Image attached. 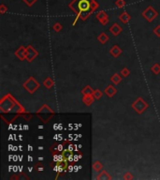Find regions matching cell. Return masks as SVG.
I'll return each instance as SVG.
<instances>
[{"label":"cell","mask_w":160,"mask_h":180,"mask_svg":"<svg viewBox=\"0 0 160 180\" xmlns=\"http://www.w3.org/2000/svg\"><path fill=\"white\" fill-rule=\"evenodd\" d=\"M142 16L146 19L148 22H153L154 19L158 16V13L154 11V9L153 7L150 6L142 12Z\"/></svg>","instance_id":"cell-3"},{"label":"cell","mask_w":160,"mask_h":180,"mask_svg":"<svg viewBox=\"0 0 160 180\" xmlns=\"http://www.w3.org/2000/svg\"><path fill=\"white\" fill-rule=\"evenodd\" d=\"M125 5V1H124V0H117V1H116V6L118 8L124 7Z\"/></svg>","instance_id":"cell-25"},{"label":"cell","mask_w":160,"mask_h":180,"mask_svg":"<svg viewBox=\"0 0 160 180\" xmlns=\"http://www.w3.org/2000/svg\"><path fill=\"white\" fill-rule=\"evenodd\" d=\"M97 19L102 23L103 26L107 25L108 22H109V18H108L107 13L104 12V11H99V12H98L97 15Z\"/></svg>","instance_id":"cell-6"},{"label":"cell","mask_w":160,"mask_h":180,"mask_svg":"<svg viewBox=\"0 0 160 180\" xmlns=\"http://www.w3.org/2000/svg\"><path fill=\"white\" fill-rule=\"evenodd\" d=\"M23 88H25L28 93L30 94H34L37 89L39 88L40 86V84L37 81V80L34 77H29L26 81L23 83Z\"/></svg>","instance_id":"cell-1"},{"label":"cell","mask_w":160,"mask_h":180,"mask_svg":"<svg viewBox=\"0 0 160 180\" xmlns=\"http://www.w3.org/2000/svg\"><path fill=\"white\" fill-rule=\"evenodd\" d=\"M123 178H124L125 180H130V179H133V178H134V176H133V174H131L130 172H126V173L124 174Z\"/></svg>","instance_id":"cell-23"},{"label":"cell","mask_w":160,"mask_h":180,"mask_svg":"<svg viewBox=\"0 0 160 180\" xmlns=\"http://www.w3.org/2000/svg\"><path fill=\"white\" fill-rule=\"evenodd\" d=\"M23 1H25L28 6H32V5L36 3V1H37V0H23Z\"/></svg>","instance_id":"cell-27"},{"label":"cell","mask_w":160,"mask_h":180,"mask_svg":"<svg viewBox=\"0 0 160 180\" xmlns=\"http://www.w3.org/2000/svg\"><path fill=\"white\" fill-rule=\"evenodd\" d=\"M122 53H123V51H122V49L118 45L112 46L110 49V54L111 55V56H113V57H118V56L122 55Z\"/></svg>","instance_id":"cell-8"},{"label":"cell","mask_w":160,"mask_h":180,"mask_svg":"<svg viewBox=\"0 0 160 180\" xmlns=\"http://www.w3.org/2000/svg\"><path fill=\"white\" fill-rule=\"evenodd\" d=\"M15 55L21 61H23L25 59H26V48H25L23 46H20L15 52Z\"/></svg>","instance_id":"cell-5"},{"label":"cell","mask_w":160,"mask_h":180,"mask_svg":"<svg viewBox=\"0 0 160 180\" xmlns=\"http://www.w3.org/2000/svg\"><path fill=\"white\" fill-rule=\"evenodd\" d=\"M43 86H44L46 88L51 89V87L54 86V80L51 79V77H48V78H46L44 81H43Z\"/></svg>","instance_id":"cell-13"},{"label":"cell","mask_w":160,"mask_h":180,"mask_svg":"<svg viewBox=\"0 0 160 180\" xmlns=\"http://www.w3.org/2000/svg\"><path fill=\"white\" fill-rule=\"evenodd\" d=\"M122 81V77L118 73H114L112 76L111 77V82L114 84H119Z\"/></svg>","instance_id":"cell-15"},{"label":"cell","mask_w":160,"mask_h":180,"mask_svg":"<svg viewBox=\"0 0 160 180\" xmlns=\"http://www.w3.org/2000/svg\"><path fill=\"white\" fill-rule=\"evenodd\" d=\"M109 40H110V38H109V36H108L105 32L100 33V34L98 35V37H97V40L99 41L100 43H102V44H105L106 42L109 41Z\"/></svg>","instance_id":"cell-11"},{"label":"cell","mask_w":160,"mask_h":180,"mask_svg":"<svg viewBox=\"0 0 160 180\" xmlns=\"http://www.w3.org/2000/svg\"><path fill=\"white\" fill-rule=\"evenodd\" d=\"M151 70L152 72L156 74V75H157V74H159L160 73V65L159 64H154L153 67L151 68Z\"/></svg>","instance_id":"cell-20"},{"label":"cell","mask_w":160,"mask_h":180,"mask_svg":"<svg viewBox=\"0 0 160 180\" xmlns=\"http://www.w3.org/2000/svg\"><path fill=\"white\" fill-rule=\"evenodd\" d=\"M129 74H130V70L128 68H124L123 69L121 70V75H122V76L128 77V76H129Z\"/></svg>","instance_id":"cell-22"},{"label":"cell","mask_w":160,"mask_h":180,"mask_svg":"<svg viewBox=\"0 0 160 180\" xmlns=\"http://www.w3.org/2000/svg\"><path fill=\"white\" fill-rule=\"evenodd\" d=\"M154 35L157 36L158 38H160V26H157L156 28L154 29Z\"/></svg>","instance_id":"cell-26"},{"label":"cell","mask_w":160,"mask_h":180,"mask_svg":"<svg viewBox=\"0 0 160 180\" xmlns=\"http://www.w3.org/2000/svg\"><path fill=\"white\" fill-rule=\"evenodd\" d=\"M93 96H94V98H95L96 99H100L101 98H102V95H103V93L100 91L99 89H96V90H94V92H93Z\"/></svg>","instance_id":"cell-19"},{"label":"cell","mask_w":160,"mask_h":180,"mask_svg":"<svg viewBox=\"0 0 160 180\" xmlns=\"http://www.w3.org/2000/svg\"><path fill=\"white\" fill-rule=\"evenodd\" d=\"M37 55H39L37 51H36L32 45H29L26 47V60L28 62H32V61L37 56Z\"/></svg>","instance_id":"cell-4"},{"label":"cell","mask_w":160,"mask_h":180,"mask_svg":"<svg viewBox=\"0 0 160 180\" xmlns=\"http://www.w3.org/2000/svg\"><path fill=\"white\" fill-rule=\"evenodd\" d=\"M130 19H131V16L129 15L128 12H125V11L123 12V13H122L121 15L119 16V20H120L121 22H123L124 23H126L128 22H129Z\"/></svg>","instance_id":"cell-14"},{"label":"cell","mask_w":160,"mask_h":180,"mask_svg":"<svg viewBox=\"0 0 160 180\" xmlns=\"http://www.w3.org/2000/svg\"><path fill=\"white\" fill-rule=\"evenodd\" d=\"M111 178L112 177L106 171H101L99 174H98V176L97 177V179H98V180H111Z\"/></svg>","instance_id":"cell-12"},{"label":"cell","mask_w":160,"mask_h":180,"mask_svg":"<svg viewBox=\"0 0 160 180\" xmlns=\"http://www.w3.org/2000/svg\"><path fill=\"white\" fill-rule=\"evenodd\" d=\"M53 29L55 32H60L61 30L63 29V26L61 25V23H55L54 25L53 26Z\"/></svg>","instance_id":"cell-21"},{"label":"cell","mask_w":160,"mask_h":180,"mask_svg":"<svg viewBox=\"0 0 160 180\" xmlns=\"http://www.w3.org/2000/svg\"><path fill=\"white\" fill-rule=\"evenodd\" d=\"M79 7H80V9H82V8H85L86 9H88V8H89V3L87 2V1H85V0H84V1H82L81 3L79 4Z\"/></svg>","instance_id":"cell-24"},{"label":"cell","mask_w":160,"mask_h":180,"mask_svg":"<svg viewBox=\"0 0 160 180\" xmlns=\"http://www.w3.org/2000/svg\"><path fill=\"white\" fill-rule=\"evenodd\" d=\"M116 93H117V89L112 84H109L105 89V94L109 98H112Z\"/></svg>","instance_id":"cell-9"},{"label":"cell","mask_w":160,"mask_h":180,"mask_svg":"<svg viewBox=\"0 0 160 180\" xmlns=\"http://www.w3.org/2000/svg\"><path fill=\"white\" fill-rule=\"evenodd\" d=\"M7 11H8V9L5 7L4 5H1V6H0V12H1L2 14H4Z\"/></svg>","instance_id":"cell-28"},{"label":"cell","mask_w":160,"mask_h":180,"mask_svg":"<svg viewBox=\"0 0 160 180\" xmlns=\"http://www.w3.org/2000/svg\"><path fill=\"white\" fill-rule=\"evenodd\" d=\"M93 169L94 171L97 172V173H100L102 171L103 169V165L100 162H98V160H97V162H95L93 163Z\"/></svg>","instance_id":"cell-16"},{"label":"cell","mask_w":160,"mask_h":180,"mask_svg":"<svg viewBox=\"0 0 160 180\" xmlns=\"http://www.w3.org/2000/svg\"><path fill=\"white\" fill-rule=\"evenodd\" d=\"M122 31H123V28H122L118 23H113L111 27H110V32L111 33L112 35L114 36H118L120 35Z\"/></svg>","instance_id":"cell-7"},{"label":"cell","mask_w":160,"mask_h":180,"mask_svg":"<svg viewBox=\"0 0 160 180\" xmlns=\"http://www.w3.org/2000/svg\"><path fill=\"white\" fill-rule=\"evenodd\" d=\"M63 158H64V160H71L72 159V153H71V151H68V150H65L64 152H63Z\"/></svg>","instance_id":"cell-18"},{"label":"cell","mask_w":160,"mask_h":180,"mask_svg":"<svg viewBox=\"0 0 160 180\" xmlns=\"http://www.w3.org/2000/svg\"><path fill=\"white\" fill-rule=\"evenodd\" d=\"M94 92V89L90 86H86L82 90V94L83 95H92Z\"/></svg>","instance_id":"cell-17"},{"label":"cell","mask_w":160,"mask_h":180,"mask_svg":"<svg viewBox=\"0 0 160 180\" xmlns=\"http://www.w3.org/2000/svg\"><path fill=\"white\" fill-rule=\"evenodd\" d=\"M95 98H94L93 95H84L83 98H82V101L83 103L85 104V105L87 106H90L91 104L94 102V101H95Z\"/></svg>","instance_id":"cell-10"},{"label":"cell","mask_w":160,"mask_h":180,"mask_svg":"<svg viewBox=\"0 0 160 180\" xmlns=\"http://www.w3.org/2000/svg\"><path fill=\"white\" fill-rule=\"evenodd\" d=\"M132 108L133 110L139 113V115H140V113H142L146 109L148 108V103L144 101L143 99L142 98H138L136 101L132 103Z\"/></svg>","instance_id":"cell-2"}]
</instances>
